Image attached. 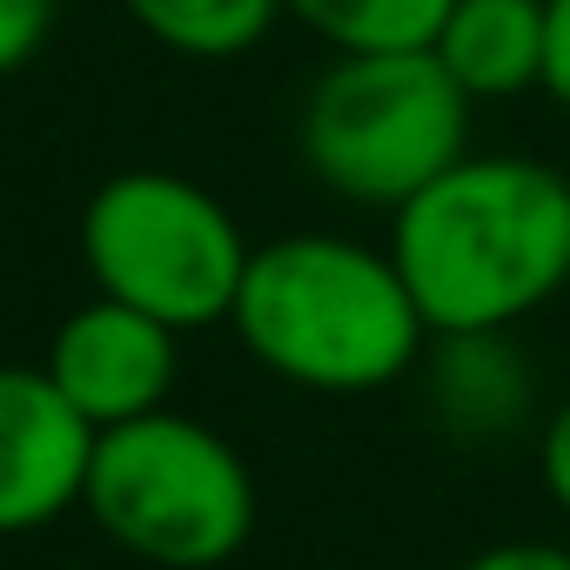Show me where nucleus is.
<instances>
[{"label":"nucleus","mask_w":570,"mask_h":570,"mask_svg":"<svg viewBox=\"0 0 570 570\" xmlns=\"http://www.w3.org/2000/svg\"><path fill=\"white\" fill-rule=\"evenodd\" d=\"M390 255L430 336L517 330L570 289V175L543 155H463L390 215Z\"/></svg>","instance_id":"1"},{"label":"nucleus","mask_w":570,"mask_h":570,"mask_svg":"<svg viewBox=\"0 0 570 570\" xmlns=\"http://www.w3.org/2000/svg\"><path fill=\"white\" fill-rule=\"evenodd\" d=\"M228 330L275 383L309 396H376L416 376L430 350V323L390 242L323 228L275 235L248 255Z\"/></svg>","instance_id":"2"},{"label":"nucleus","mask_w":570,"mask_h":570,"mask_svg":"<svg viewBox=\"0 0 570 570\" xmlns=\"http://www.w3.org/2000/svg\"><path fill=\"white\" fill-rule=\"evenodd\" d=\"M81 510L135 563L222 570L248 550L262 497L248 456L215 423L181 410H148L95 436Z\"/></svg>","instance_id":"3"},{"label":"nucleus","mask_w":570,"mask_h":570,"mask_svg":"<svg viewBox=\"0 0 570 570\" xmlns=\"http://www.w3.org/2000/svg\"><path fill=\"white\" fill-rule=\"evenodd\" d=\"M470 95L430 48L336 55L296 115V148L316 188L350 208L396 215L416 188L470 155Z\"/></svg>","instance_id":"4"},{"label":"nucleus","mask_w":570,"mask_h":570,"mask_svg":"<svg viewBox=\"0 0 570 570\" xmlns=\"http://www.w3.org/2000/svg\"><path fill=\"white\" fill-rule=\"evenodd\" d=\"M248 255L235 208L175 168H121L81 202L88 282L181 336L228 323Z\"/></svg>","instance_id":"5"},{"label":"nucleus","mask_w":570,"mask_h":570,"mask_svg":"<svg viewBox=\"0 0 570 570\" xmlns=\"http://www.w3.org/2000/svg\"><path fill=\"white\" fill-rule=\"evenodd\" d=\"M41 370L95 430H115L148 410H168L175 376H181V330L95 289L81 309L55 323Z\"/></svg>","instance_id":"6"},{"label":"nucleus","mask_w":570,"mask_h":570,"mask_svg":"<svg viewBox=\"0 0 570 570\" xmlns=\"http://www.w3.org/2000/svg\"><path fill=\"white\" fill-rule=\"evenodd\" d=\"M95 436L41 363H0V537H35L81 510Z\"/></svg>","instance_id":"7"},{"label":"nucleus","mask_w":570,"mask_h":570,"mask_svg":"<svg viewBox=\"0 0 570 570\" xmlns=\"http://www.w3.org/2000/svg\"><path fill=\"white\" fill-rule=\"evenodd\" d=\"M416 376H423L430 416L456 443H503V436L530 430V416H537V370L510 330L430 336Z\"/></svg>","instance_id":"8"},{"label":"nucleus","mask_w":570,"mask_h":570,"mask_svg":"<svg viewBox=\"0 0 570 570\" xmlns=\"http://www.w3.org/2000/svg\"><path fill=\"white\" fill-rule=\"evenodd\" d=\"M430 55L470 101H517L543 81V0H456Z\"/></svg>","instance_id":"9"},{"label":"nucleus","mask_w":570,"mask_h":570,"mask_svg":"<svg viewBox=\"0 0 570 570\" xmlns=\"http://www.w3.org/2000/svg\"><path fill=\"white\" fill-rule=\"evenodd\" d=\"M115 8L181 61H235L282 21V0H115Z\"/></svg>","instance_id":"10"},{"label":"nucleus","mask_w":570,"mask_h":570,"mask_svg":"<svg viewBox=\"0 0 570 570\" xmlns=\"http://www.w3.org/2000/svg\"><path fill=\"white\" fill-rule=\"evenodd\" d=\"M456 0H282L303 35H316L330 55H396L430 48Z\"/></svg>","instance_id":"11"},{"label":"nucleus","mask_w":570,"mask_h":570,"mask_svg":"<svg viewBox=\"0 0 570 570\" xmlns=\"http://www.w3.org/2000/svg\"><path fill=\"white\" fill-rule=\"evenodd\" d=\"M55 21H61V0H0V81L41 61Z\"/></svg>","instance_id":"12"},{"label":"nucleus","mask_w":570,"mask_h":570,"mask_svg":"<svg viewBox=\"0 0 570 570\" xmlns=\"http://www.w3.org/2000/svg\"><path fill=\"white\" fill-rule=\"evenodd\" d=\"M537 470H543L550 503L570 517V390L550 403V416H543V430H537Z\"/></svg>","instance_id":"13"},{"label":"nucleus","mask_w":570,"mask_h":570,"mask_svg":"<svg viewBox=\"0 0 570 570\" xmlns=\"http://www.w3.org/2000/svg\"><path fill=\"white\" fill-rule=\"evenodd\" d=\"M456 570H570V543H543V537H503V543H483L476 557H463Z\"/></svg>","instance_id":"14"},{"label":"nucleus","mask_w":570,"mask_h":570,"mask_svg":"<svg viewBox=\"0 0 570 570\" xmlns=\"http://www.w3.org/2000/svg\"><path fill=\"white\" fill-rule=\"evenodd\" d=\"M537 95H550L570 115V0H543V81Z\"/></svg>","instance_id":"15"}]
</instances>
